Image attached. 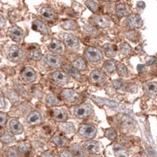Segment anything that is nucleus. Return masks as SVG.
Masks as SVG:
<instances>
[{
    "label": "nucleus",
    "mask_w": 157,
    "mask_h": 157,
    "mask_svg": "<svg viewBox=\"0 0 157 157\" xmlns=\"http://www.w3.org/2000/svg\"><path fill=\"white\" fill-rule=\"evenodd\" d=\"M85 59L91 63H96L103 60V54L98 48L88 47L85 52Z\"/></svg>",
    "instance_id": "f257e3e1"
},
{
    "label": "nucleus",
    "mask_w": 157,
    "mask_h": 157,
    "mask_svg": "<svg viewBox=\"0 0 157 157\" xmlns=\"http://www.w3.org/2000/svg\"><path fill=\"white\" fill-rule=\"evenodd\" d=\"M74 115L78 118H81V119L86 118L93 113V107L90 104H81L74 107Z\"/></svg>",
    "instance_id": "f03ea898"
},
{
    "label": "nucleus",
    "mask_w": 157,
    "mask_h": 157,
    "mask_svg": "<svg viewBox=\"0 0 157 157\" xmlns=\"http://www.w3.org/2000/svg\"><path fill=\"white\" fill-rule=\"evenodd\" d=\"M80 136L87 139H92L96 137V129L94 126L90 124H83L78 130Z\"/></svg>",
    "instance_id": "7ed1b4c3"
},
{
    "label": "nucleus",
    "mask_w": 157,
    "mask_h": 157,
    "mask_svg": "<svg viewBox=\"0 0 157 157\" xmlns=\"http://www.w3.org/2000/svg\"><path fill=\"white\" fill-rule=\"evenodd\" d=\"M24 57V52L16 45H13L8 50V58L11 62L17 63L20 62Z\"/></svg>",
    "instance_id": "20e7f679"
},
{
    "label": "nucleus",
    "mask_w": 157,
    "mask_h": 157,
    "mask_svg": "<svg viewBox=\"0 0 157 157\" xmlns=\"http://www.w3.org/2000/svg\"><path fill=\"white\" fill-rule=\"evenodd\" d=\"M61 96L65 101L70 104H74L76 102H78L80 99V95L73 89H63L62 91Z\"/></svg>",
    "instance_id": "39448f33"
},
{
    "label": "nucleus",
    "mask_w": 157,
    "mask_h": 157,
    "mask_svg": "<svg viewBox=\"0 0 157 157\" xmlns=\"http://www.w3.org/2000/svg\"><path fill=\"white\" fill-rule=\"evenodd\" d=\"M44 61L47 65L52 68L58 69L62 66V59L59 56L55 55L47 54L44 58Z\"/></svg>",
    "instance_id": "423d86ee"
},
{
    "label": "nucleus",
    "mask_w": 157,
    "mask_h": 157,
    "mask_svg": "<svg viewBox=\"0 0 157 157\" xmlns=\"http://www.w3.org/2000/svg\"><path fill=\"white\" fill-rule=\"evenodd\" d=\"M64 41L66 46L68 48H70V49H71V50L77 51L79 49V40H78V38H77L75 36L73 35V34H65Z\"/></svg>",
    "instance_id": "0eeeda50"
},
{
    "label": "nucleus",
    "mask_w": 157,
    "mask_h": 157,
    "mask_svg": "<svg viewBox=\"0 0 157 157\" xmlns=\"http://www.w3.org/2000/svg\"><path fill=\"white\" fill-rule=\"evenodd\" d=\"M52 78L54 82L59 85H67L70 82V76L63 71H56L52 74Z\"/></svg>",
    "instance_id": "6e6552de"
},
{
    "label": "nucleus",
    "mask_w": 157,
    "mask_h": 157,
    "mask_svg": "<svg viewBox=\"0 0 157 157\" xmlns=\"http://www.w3.org/2000/svg\"><path fill=\"white\" fill-rule=\"evenodd\" d=\"M90 81L92 83L96 84V85H102L105 82V76L102 71L98 70H93L90 74Z\"/></svg>",
    "instance_id": "1a4fd4ad"
},
{
    "label": "nucleus",
    "mask_w": 157,
    "mask_h": 157,
    "mask_svg": "<svg viewBox=\"0 0 157 157\" xmlns=\"http://www.w3.org/2000/svg\"><path fill=\"white\" fill-rule=\"evenodd\" d=\"M21 77L26 83H33L36 79V73L34 69L31 68V67H27L23 70Z\"/></svg>",
    "instance_id": "9d476101"
},
{
    "label": "nucleus",
    "mask_w": 157,
    "mask_h": 157,
    "mask_svg": "<svg viewBox=\"0 0 157 157\" xmlns=\"http://www.w3.org/2000/svg\"><path fill=\"white\" fill-rule=\"evenodd\" d=\"M52 117L57 122H63L65 121H67L68 114H67V111L64 108H63V107H58V108H55L53 110Z\"/></svg>",
    "instance_id": "9b49d317"
},
{
    "label": "nucleus",
    "mask_w": 157,
    "mask_h": 157,
    "mask_svg": "<svg viewBox=\"0 0 157 157\" xmlns=\"http://www.w3.org/2000/svg\"><path fill=\"white\" fill-rule=\"evenodd\" d=\"M10 37L15 42H21L24 37L23 31L17 26H13L9 30Z\"/></svg>",
    "instance_id": "f8f14e48"
},
{
    "label": "nucleus",
    "mask_w": 157,
    "mask_h": 157,
    "mask_svg": "<svg viewBox=\"0 0 157 157\" xmlns=\"http://www.w3.org/2000/svg\"><path fill=\"white\" fill-rule=\"evenodd\" d=\"M127 23L129 27L132 29L140 28L143 25L142 19L137 14L129 15L127 18Z\"/></svg>",
    "instance_id": "ddd939ff"
},
{
    "label": "nucleus",
    "mask_w": 157,
    "mask_h": 157,
    "mask_svg": "<svg viewBox=\"0 0 157 157\" xmlns=\"http://www.w3.org/2000/svg\"><path fill=\"white\" fill-rule=\"evenodd\" d=\"M10 129V132H11L13 134L17 135L22 133L23 130V126L19 122V121L16 118H12L11 120L10 121L9 123Z\"/></svg>",
    "instance_id": "4468645a"
},
{
    "label": "nucleus",
    "mask_w": 157,
    "mask_h": 157,
    "mask_svg": "<svg viewBox=\"0 0 157 157\" xmlns=\"http://www.w3.org/2000/svg\"><path fill=\"white\" fill-rule=\"evenodd\" d=\"M48 48L54 54H62L63 52V50H64L63 43L56 39L52 40V41L48 46Z\"/></svg>",
    "instance_id": "2eb2a0df"
},
{
    "label": "nucleus",
    "mask_w": 157,
    "mask_h": 157,
    "mask_svg": "<svg viewBox=\"0 0 157 157\" xmlns=\"http://www.w3.org/2000/svg\"><path fill=\"white\" fill-rule=\"evenodd\" d=\"M32 28L35 31L40 33L43 35H48L49 33V29H48V26L40 20L34 21Z\"/></svg>",
    "instance_id": "dca6fc26"
},
{
    "label": "nucleus",
    "mask_w": 157,
    "mask_h": 157,
    "mask_svg": "<svg viewBox=\"0 0 157 157\" xmlns=\"http://www.w3.org/2000/svg\"><path fill=\"white\" fill-rule=\"evenodd\" d=\"M144 92L150 97H155L157 96V83L155 82H148L144 86Z\"/></svg>",
    "instance_id": "f3484780"
},
{
    "label": "nucleus",
    "mask_w": 157,
    "mask_h": 157,
    "mask_svg": "<svg viewBox=\"0 0 157 157\" xmlns=\"http://www.w3.org/2000/svg\"><path fill=\"white\" fill-rule=\"evenodd\" d=\"M93 21L95 25L104 29L109 27L111 25L109 19L104 16H95L93 17Z\"/></svg>",
    "instance_id": "a211bd4d"
},
{
    "label": "nucleus",
    "mask_w": 157,
    "mask_h": 157,
    "mask_svg": "<svg viewBox=\"0 0 157 157\" xmlns=\"http://www.w3.org/2000/svg\"><path fill=\"white\" fill-rule=\"evenodd\" d=\"M41 17L47 21H54L56 18V13L50 7H43L40 10Z\"/></svg>",
    "instance_id": "6ab92c4d"
},
{
    "label": "nucleus",
    "mask_w": 157,
    "mask_h": 157,
    "mask_svg": "<svg viewBox=\"0 0 157 157\" xmlns=\"http://www.w3.org/2000/svg\"><path fill=\"white\" fill-rule=\"evenodd\" d=\"M42 121V116L40 113L36 111H33L29 113V115L27 117V122L30 125H37L40 123Z\"/></svg>",
    "instance_id": "aec40b11"
},
{
    "label": "nucleus",
    "mask_w": 157,
    "mask_h": 157,
    "mask_svg": "<svg viewBox=\"0 0 157 157\" xmlns=\"http://www.w3.org/2000/svg\"><path fill=\"white\" fill-rule=\"evenodd\" d=\"M85 148L89 153H96L100 150V145H99L98 142H96V141L89 140L85 143Z\"/></svg>",
    "instance_id": "412c9836"
},
{
    "label": "nucleus",
    "mask_w": 157,
    "mask_h": 157,
    "mask_svg": "<svg viewBox=\"0 0 157 157\" xmlns=\"http://www.w3.org/2000/svg\"><path fill=\"white\" fill-rule=\"evenodd\" d=\"M73 67L78 70H87V64L85 63V59L82 57H78L75 59L73 63Z\"/></svg>",
    "instance_id": "4be33fe9"
},
{
    "label": "nucleus",
    "mask_w": 157,
    "mask_h": 157,
    "mask_svg": "<svg viewBox=\"0 0 157 157\" xmlns=\"http://www.w3.org/2000/svg\"><path fill=\"white\" fill-rule=\"evenodd\" d=\"M52 142L56 144L58 147H65L68 144L69 140L68 139H67L66 137H62V136H55V137H52Z\"/></svg>",
    "instance_id": "5701e85b"
},
{
    "label": "nucleus",
    "mask_w": 157,
    "mask_h": 157,
    "mask_svg": "<svg viewBox=\"0 0 157 157\" xmlns=\"http://www.w3.org/2000/svg\"><path fill=\"white\" fill-rule=\"evenodd\" d=\"M29 57L33 61H39L42 58V52L39 48H33L29 52Z\"/></svg>",
    "instance_id": "b1692460"
},
{
    "label": "nucleus",
    "mask_w": 157,
    "mask_h": 157,
    "mask_svg": "<svg viewBox=\"0 0 157 157\" xmlns=\"http://www.w3.org/2000/svg\"><path fill=\"white\" fill-rule=\"evenodd\" d=\"M62 28L66 30H76L78 29V23L74 20H67L63 21L61 24Z\"/></svg>",
    "instance_id": "393cba45"
},
{
    "label": "nucleus",
    "mask_w": 157,
    "mask_h": 157,
    "mask_svg": "<svg viewBox=\"0 0 157 157\" xmlns=\"http://www.w3.org/2000/svg\"><path fill=\"white\" fill-rule=\"evenodd\" d=\"M116 47L113 46L110 44H106L104 46V51L106 56L109 58H114L116 56Z\"/></svg>",
    "instance_id": "a878e982"
},
{
    "label": "nucleus",
    "mask_w": 157,
    "mask_h": 157,
    "mask_svg": "<svg viewBox=\"0 0 157 157\" xmlns=\"http://www.w3.org/2000/svg\"><path fill=\"white\" fill-rule=\"evenodd\" d=\"M60 129H62V131L67 134L73 133L75 131V127L72 122H64V123L60 124Z\"/></svg>",
    "instance_id": "bb28decb"
},
{
    "label": "nucleus",
    "mask_w": 157,
    "mask_h": 157,
    "mask_svg": "<svg viewBox=\"0 0 157 157\" xmlns=\"http://www.w3.org/2000/svg\"><path fill=\"white\" fill-rule=\"evenodd\" d=\"M113 150L115 151V153L118 157H127L128 152L126 151V149L122 147L121 144H115L113 146Z\"/></svg>",
    "instance_id": "cd10ccee"
},
{
    "label": "nucleus",
    "mask_w": 157,
    "mask_h": 157,
    "mask_svg": "<svg viewBox=\"0 0 157 157\" xmlns=\"http://www.w3.org/2000/svg\"><path fill=\"white\" fill-rule=\"evenodd\" d=\"M104 69L108 74H112L113 72H115V70H117L116 62L115 60H112V59L107 60L104 65Z\"/></svg>",
    "instance_id": "c85d7f7f"
},
{
    "label": "nucleus",
    "mask_w": 157,
    "mask_h": 157,
    "mask_svg": "<svg viewBox=\"0 0 157 157\" xmlns=\"http://www.w3.org/2000/svg\"><path fill=\"white\" fill-rule=\"evenodd\" d=\"M71 149H72L74 155H75L77 157H85V150H84V148H82V146L79 145V144H73V145L71 146Z\"/></svg>",
    "instance_id": "c756f323"
},
{
    "label": "nucleus",
    "mask_w": 157,
    "mask_h": 157,
    "mask_svg": "<svg viewBox=\"0 0 157 157\" xmlns=\"http://www.w3.org/2000/svg\"><path fill=\"white\" fill-rule=\"evenodd\" d=\"M45 103L49 107H54L59 104V100L53 94H48L45 99Z\"/></svg>",
    "instance_id": "7c9ffc66"
},
{
    "label": "nucleus",
    "mask_w": 157,
    "mask_h": 157,
    "mask_svg": "<svg viewBox=\"0 0 157 157\" xmlns=\"http://www.w3.org/2000/svg\"><path fill=\"white\" fill-rule=\"evenodd\" d=\"M14 140L15 139L14 137H13V135L7 133V132H5V133L1 136V137H0V140H1L2 143H4V144H11V143H13V141H14Z\"/></svg>",
    "instance_id": "2f4dec72"
},
{
    "label": "nucleus",
    "mask_w": 157,
    "mask_h": 157,
    "mask_svg": "<svg viewBox=\"0 0 157 157\" xmlns=\"http://www.w3.org/2000/svg\"><path fill=\"white\" fill-rule=\"evenodd\" d=\"M116 13L118 17H126L128 15V10L126 7V6H124L122 4H118L116 6Z\"/></svg>",
    "instance_id": "473e14b6"
},
{
    "label": "nucleus",
    "mask_w": 157,
    "mask_h": 157,
    "mask_svg": "<svg viewBox=\"0 0 157 157\" xmlns=\"http://www.w3.org/2000/svg\"><path fill=\"white\" fill-rule=\"evenodd\" d=\"M117 71H118L119 76L122 77V78H126L129 75V72H128L127 68L124 64H118L117 65Z\"/></svg>",
    "instance_id": "72a5a7b5"
},
{
    "label": "nucleus",
    "mask_w": 157,
    "mask_h": 157,
    "mask_svg": "<svg viewBox=\"0 0 157 157\" xmlns=\"http://www.w3.org/2000/svg\"><path fill=\"white\" fill-rule=\"evenodd\" d=\"M18 151L21 154L26 155L29 153L30 151V145L29 144L26 142H21L18 146Z\"/></svg>",
    "instance_id": "f704fd0d"
},
{
    "label": "nucleus",
    "mask_w": 157,
    "mask_h": 157,
    "mask_svg": "<svg viewBox=\"0 0 157 157\" xmlns=\"http://www.w3.org/2000/svg\"><path fill=\"white\" fill-rule=\"evenodd\" d=\"M85 5L93 12H97L99 10V9H100L99 4L96 2H95L94 0H87L85 2Z\"/></svg>",
    "instance_id": "c9c22d12"
},
{
    "label": "nucleus",
    "mask_w": 157,
    "mask_h": 157,
    "mask_svg": "<svg viewBox=\"0 0 157 157\" xmlns=\"http://www.w3.org/2000/svg\"><path fill=\"white\" fill-rule=\"evenodd\" d=\"M66 69H67V70L69 72V74L72 76V77H74L76 79H79L80 77H81L79 70H78L76 68H74V67H73V65L72 66H70V65H69V66H67V67H66Z\"/></svg>",
    "instance_id": "e433bc0d"
},
{
    "label": "nucleus",
    "mask_w": 157,
    "mask_h": 157,
    "mask_svg": "<svg viewBox=\"0 0 157 157\" xmlns=\"http://www.w3.org/2000/svg\"><path fill=\"white\" fill-rule=\"evenodd\" d=\"M119 49H120L121 53L125 55V56L129 55V54L131 53L132 52L131 47L129 46L128 44H126V43H122V44H120V46H119Z\"/></svg>",
    "instance_id": "4c0bfd02"
},
{
    "label": "nucleus",
    "mask_w": 157,
    "mask_h": 157,
    "mask_svg": "<svg viewBox=\"0 0 157 157\" xmlns=\"http://www.w3.org/2000/svg\"><path fill=\"white\" fill-rule=\"evenodd\" d=\"M105 136L107 138H108L111 140H114L117 138V133L115 130H114L111 128L107 129L105 131Z\"/></svg>",
    "instance_id": "58836bf2"
},
{
    "label": "nucleus",
    "mask_w": 157,
    "mask_h": 157,
    "mask_svg": "<svg viewBox=\"0 0 157 157\" xmlns=\"http://www.w3.org/2000/svg\"><path fill=\"white\" fill-rule=\"evenodd\" d=\"M6 95H7L8 98L11 100L13 103H16V102L18 101V100H19L18 95H17V93H16L15 91H13V90L8 91L7 93H6Z\"/></svg>",
    "instance_id": "ea45409f"
},
{
    "label": "nucleus",
    "mask_w": 157,
    "mask_h": 157,
    "mask_svg": "<svg viewBox=\"0 0 157 157\" xmlns=\"http://www.w3.org/2000/svg\"><path fill=\"white\" fill-rule=\"evenodd\" d=\"M84 29H85V31L87 33L90 34V35L96 36L98 34V31H97L95 28H93V26L85 25L84 26Z\"/></svg>",
    "instance_id": "a19ab883"
},
{
    "label": "nucleus",
    "mask_w": 157,
    "mask_h": 157,
    "mask_svg": "<svg viewBox=\"0 0 157 157\" xmlns=\"http://www.w3.org/2000/svg\"><path fill=\"white\" fill-rule=\"evenodd\" d=\"M7 157H19L18 151L15 148H10L7 150Z\"/></svg>",
    "instance_id": "79ce46f5"
},
{
    "label": "nucleus",
    "mask_w": 157,
    "mask_h": 157,
    "mask_svg": "<svg viewBox=\"0 0 157 157\" xmlns=\"http://www.w3.org/2000/svg\"><path fill=\"white\" fill-rule=\"evenodd\" d=\"M60 157H74V155L68 150H63L60 151Z\"/></svg>",
    "instance_id": "37998d69"
},
{
    "label": "nucleus",
    "mask_w": 157,
    "mask_h": 157,
    "mask_svg": "<svg viewBox=\"0 0 157 157\" xmlns=\"http://www.w3.org/2000/svg\"><path fill=\"white\" fill-rule=\"evenodd\" d=\"M6 114L5 113H2V112H0V126H3L6 123Z\"/></svg>",
    "instance_id": "c03bdc74"
},
{
    "label": "nucleus",
    "mask_w": 157,
    "mask_h": 157,
    "mask_svg": "<svg viewBox=\"0 0 157 157\" xmlns=\"http://www.w3.org/2000/svg\"><path fill=\"white\" fill-rule=\"evenodd\" d=\"M113 85H114V87L116 89H121L123 87V83L122 82H120V81L117 80V81H114L113 82Z\"/></svg>",
    "instance_id": "a18cd8bd"
},
{
    "label": "nucleus",
    "mask_w": 157,
    "mask_h": 157,
    "mask_svg": "<svg viewBox=\"0 0 157 157\" xmlns=\"http://www.w3.org/2000/svg\"><path fill=\"white\" fill-rule=\"evenodd\" d=\"M5 107H6L5 100H4V97L2 93H0V109H3Z\"/></svg>",
    "instance_id": "49530a36"
},
{
    "label": "nucleus",
    "mask_w": 157,
    "mask_h": 157,
    "mask_svg": "<svg viewBox=\"0 0 157 157\" xmlns=\"http://www.w3.org/2000/svg\"><path fill=\"white\" fill-rule=\"evenodd\" d=\"M155 61V57H149L147 60H146V64L147 65H151L153 64Z\"/></svg>",
    "instance_id": "de8ad7c7"
},
{
    "label": "nucleus",
    "mask_w": 157,
    "mask_h": 157,
    "mask_svg": "<svg viewBox=\"0 0 157 157\" xmlns=\"http://www.w3.org/2000/svg\"><path fill=\"white\" fill-rule=\"evenodd\" d=\"M6 24V21L4 19V17H2V15H0V29L2 28Z\"/></svg>",
    "instance_id": "09e8293b"
},
{
    "label": "nucleus",
    "mask_w": 157,
    "mask_h": 157,
    "mask_svg": "<svg viewBox=\"0 0 157 157\" xmlns=\"http://www.w3.org/2000/svg\"><path fill=\"white\" fill-rule=\"evenodd\" d=\"M137 70H138L139 72H143V71L145 70V67H144V65H138Z\"/></svg>",
    "instance_id": "8fccbe9b"
},
{
    "label": "nucleus",
    "mask_w": 157,
    "mask_h": 157,
    "mask_svg": "<svg viewBox=\"0 0 157 157\" xmlns=\"http://www.w3.org/2000/svg\"><path fill=\"white\" fill-rule=\"evenodd\" d=\"M41 157H54L52 153H50L49 151H46L44 153H43Z\"/></svg>",
    "instance_id": "3c124183"
},
{
    "label": "nucleus",
    "mask_w": 157,
    "mask_h": 157,
    "mask_svg": "<svg viewBox=\"0 0 157 157\" xmlns=\"http://www.w3.org/2000/svg\"><path fill=\"white\" fill-rule=\"evenodd\" d=\"M0 82H1V77H0Z\"/></svg>",
    "instance_id": "603ef678"
}]
</instances>
